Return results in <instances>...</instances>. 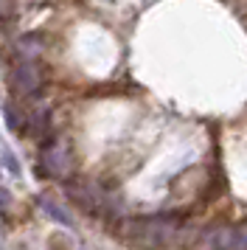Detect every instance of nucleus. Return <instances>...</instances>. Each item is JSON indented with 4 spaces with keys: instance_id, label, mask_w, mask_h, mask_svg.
Returning <instances> with one entry per match:
<instances>
[{
    "instance_id": "2",
    "label": "nucleus",
    "mask_w": 247,
    "mask_h": 250,
    "mask_svg": "<svg viewBox=\"0 0 247 250\" xmlns=\"http://www.w3.org/2000/svg\"><path fill=\"white\" fill-rule=\"evenodd\" d=\"M40 84H42V73L40 68L34 65L31 59H22L14 65L11 70V87L17 96H34V93L40 90Z\"/></svg>"
},
{
    "instance_id": "5",
    "label": "nucleus",
    "mask_w": 247,
    "mask_h": 250,
    "mask_svg": "<svg viewBox=\"0 0 247 250\" xmlns=\"http://www.w3.org/2000/svg\"><path fill=\"white\" fill-rule=\"evenodd\" d=\"M219 250H247V225L245 228H219L216 230Z\"/></svg>"
},
{
    "instance_id": "7",
    "label": "nucleus",
    "mask_w": 247,
    "mask_h": 250,
    "mask_svg": "<svg viewBox=\"0 0 247 250\" xmlns=\"http://www.w3.org/2000/svg\"><path fill=\"white\" fill-rule=\"evenodd\" d=\"M0 152H3V160H6V169L11 171V174H20V166H17V160H14V155H11L6 146H0Z\"/></svg>"
},
{
    "instance_id": "1",
    "label": "nucleus",
    "mask_w": 247,
    "mask_h": 250,
    "mask_svg": "<svg viewBox=\"0 0 247 250\" xmlns=\"http://www.w3.org/2000/svg\"><path fill=\"white\" fill-rule=\"evenodd\" d=\"M121 239L132 248L141 250H160L171 245V239L180 233V222L174 216L157 214V216H135L121 225Z\"/></svg>"
},
{
    "instance_id": "6",
    "label": "nucleus",
    "mask_w": 247,
    "mask_h": 250,
    "mask_svg": "<svg viewBox=\"0 0 247 250\" xmlns=\"http://www.w3.org/2000/svg\"><path fill=\"white\" fill-rule=\"evenodd\" d=\"M42 208L48 211V214L54 216L59 225H73V219H70V214H65V211H59V205L54 203V200H42Z\"/></svg>"
},
{
    "instance_id": "3",
    "label": "nucleus",
    "mask_w": 247,
    "mask_h": 250,
    "mask_svg": "<svg viewBox=\"0 0 247 250\" xmlns=\"http://www.w3.org/2000/svg\"><path fill=\"white\" fill-rule=\"evenodd\" d=\"M67 197L79 205V208H84V211H99L101 205V194L93 188V186H84V183H70L65 186Z\"/></svg>"
},
{
    "instance_id": "4",
    "label": "nucleus",
    "mask_w": 247,
    "mask_h": 250,
    "mask_svg": "<svg viewBox=\"0 0 247 250\" xmlns=\"http://www.w3.org/2000/svg\"><path fill=\"white\" fill-rule=\"evenodd\" d=\"M42 163L48 174H65L70 169V158H67V146L65 144H51V146L42 152Z\"/></svg>"
}]
</instances>
